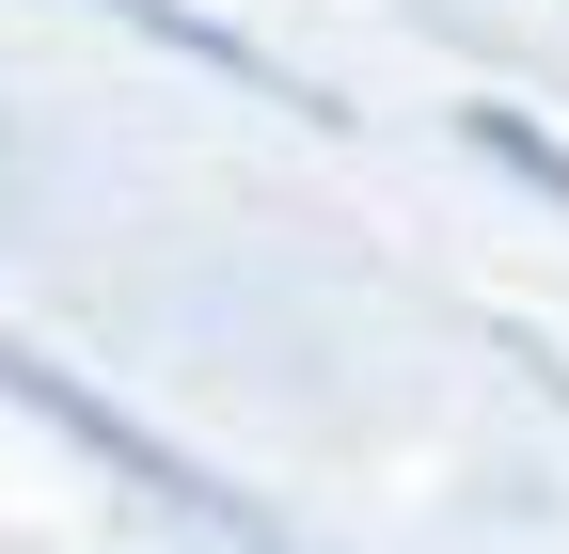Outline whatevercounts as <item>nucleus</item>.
I'll return each mask as SVG.
<instances>
[]
</instances>
